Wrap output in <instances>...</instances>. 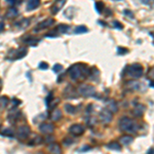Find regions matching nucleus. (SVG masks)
<instances>
[{"mask_svg": "<svg viewBox=\"0 0 154 154\" xmlns=\"http://www.w3.org/2000/svg\"><path fill=\"white\" fill-rule=\"evenodd\" d=\"M89 70L83 64H75L71 66L68 70V73L70 75V78L73 80H78L79 78H85L89 74Z\"/></svg>", "mask_w": 154, "mask_h": 154, "instance_id": "f257e3e1", "label": "nucleus"}, {"mask_svg": "<svg viewBox=\"0 0 154 154\" xmlns=\"http://www.w3.org/2000/svg\"><path fill=\"white\" fill-rule=\"evenodd\" d=\"M119 128L123 132H132V134H136L139 130V124L137 122H134V120H132L130 117H121L119 120Z\"/></svg>", "mask_w": 154, "mask_h": 154, "instance_id": "f03ea898", "label": "nucleus"}, {"mask_svg": "<svg viewBox=\"0 0 154 154\" xmlns=\"http://www.w3.org/2000/svg\"><path fill=\"white\" fill-rule=\"evenodd\" d=\"M125 72L128 74L130 76L134 77V78H140L144 73V69H143V66L140 65L138 63H134L132 64V65L128 66L125 68Z\"/></svg>", "mask_w": 154, "mask_h": 154, "instance_id": "7ed1b4c3", "label": "nucleus"}, {"mask_svg": "<svg viewBox=\"0 0 154 154\" xmlns=\"http://www.w3.org/2000/svg\"><path fill=\"white\" fill-rule=\"evenodd\" d=\"M79 95H83L85 98H89V97H93L95 95V89L93 86L88 84H83L78 87Z\"/></svg>", "mask_w": 154, "mask_h": 154, "instance_id": "20e7f679", "label": "nucleus"}, {"mask_svg": "<svg viewBox=\"0 0 154 154\" xmlns=\"http://www.w3.org/2000/svg\"><path fill=\"white\" fill-rule=\"evenodd\" d=\"M112 118H113V113L110 110H108V109H103L100 112V119L103 123L105 124L110 123Z\"/></svg>", "mask_w": 154, "mask_h": 154, "instance_id": "39448f33", "label": "nucleus"}, {"mask_svg": "<svg viewBox=\"0 0 154 154\" xmlns=\"http://www.w3.org/2000/svg\"><path fill=\"white\" fill-rule=\"evenodd\" d=\"M29 134H30V128H29L28 125H21L17 128V136L19 139L25 140L29 137Z\"/></svg>", "mask_w": 154, "mask_h": 154, "instance_id": "423d86ee", "label": "nucleus"}, {"mask_svg": "<svg viewBox=\"0 0 154 154\" xmlns=\"http://www.w3.org/2000/svg\"><path fill=\"white\" fill-rule=\"evenodd\" d=\"M69 132L73 136H81L84 132V126L79 123L72 124L69 128Z\"/></svg>", "mask_w": 154, "mask_h": 154, "instance_id": "0eeeda50", "label": "nucleus"}, {"mask_svg": "<svg viewBox=\"0 0 154 154\" xmlns=\"http://www.w3.org/2000/svg\"><path fill=\"white\" fill-rule=\"evenodd\" d=\"M54 23V19H49V17H48V19H46V20L42 21L41 23H39V24H38V26L35 28V32H38V31L43 30V29L49 28V27L52 26Z\"/></svg>", "mask_w": 154, "mask_h": 154, "instance_id": "6e6552de", "label": "nucleus"}, {"mask_svg": "<svg viewBox=\"0 0 154 154\" xmlns=\"http://www.w3.org/2000/svg\"><path fill=\"white\" fill-rule=\"evenodd\" d=\"M65 3H66V0H56V2L52 5V8H50V11H52V15H56V13H59L63 8Z\"/></svg>", "mask_w": 154, "mask_h": 154, "instance_id": "1a4fd4ad", "label": "nucleus"}, {"mask_svg": "<svg viewBox=\"0 0 154 154\" xmlns=\"http://www.w3.org/2000/svg\"><path fill=\"white\" fill-rule=\"evenodd\" d=\"M39 130L40 132H42V134H52V132L54 130V125L52 123H47V122H45V123H41L39 125Z\"/></svg>", "mask_w": 154, "mask_h": 154, "instance_id": "9d476101", "label": "nucleus"}, {"mask_svg": "<svg viewBox=\"0 0 154 154\" xmlns=\"http://www.w3.org/2000/svg\"><path fill=\"white\" fill-rule=\"evenodd\" d=\"M40 5V0H28L27 3V9L28 10H34L38 8Z\"/></svg>", "mask_w": 154, "mask_h": 154, "instance_id": "9b49d317", "label": "nucleus"}, {"mask_svg": "<svg viewBox=\"0 0 154 154\" xmlns=\"http://www.w3.org/2000/svg\"><path fill=\"white\" fill-rule=\"evenodd\" d=\"M64 93H65V97H67V98H70V99H74L76 98V91H74V88L71 86V85H69L68 87H66V89L64 91Z\"/></svg>", "mask_w": 154, "mask_h": 154, "instance_id": "f8f14e48", "label": "nucleus"}, {"mask_svg": "<svg viewBox=\"0 0 154 154\" xmlns=\"http://www.w3.org/2000/svg\"><path fill=\"white\" fill-rule=\"evenodd\" d=\"M26 54H27V48L26 47H21V48H19L17 52H15V58H13V59L20 60V59H22V58H24V56H26Z\"/></svg>", "mask_w": 154, "mask_h": 154, "instance_id": "ddd939ff", "label": "nucleus"}, {"mask_svg": "<svg viewBox=\"0 0 154 154\" xmlns=\"http://www.w3.org/2000/svg\"><path fill=\"white\" fill-rule=\"evenodd\" d=\"M61 118H62V112L59 109H54L52 112V114H50V119L52 121H59Z\"/></svg>", "mask_w": 154, "mask_h": 154, "instance_id": "4468645a", "label": "nucleus"}, {"mask_svg": "<svg viewBox=\"0 0 154 154\" xmlns=\"http://www.w3.org/2000/svg\"><path fill=\"white\" fill-rule=\"evenodd\" d=\"M29 25H30V19H24V20L20 21L17 24H15V26L20 30H25L26 28H28Z\"/></svg>", "mask_w": 154, "mask_h": 154, "instance_id": "2eb2a0df", "label": "nucleus"}, {"mask_svg": "<svg viewBox=\"0 0 154 154\" xmlns=\"http://www.w3.org/2000/svg\"><path fill=\"white\" fill-rule=\"evenodd\" d=\"M48 150H49L52 153L54 154H60L62 152V149L58 144H54V143H50L49 146H48Z\"/></svg>", "mask_w": 154, "mask_h": 154, "instance_id": "dca6fc26", "label": "nucleus"}, {"mask_svg": "<svg viewBox=\"0 0 154 154\" xmlns=\"http://www.w3.org/2000/svg\"><path fill=\"white\" fill-rule=\"evenodd\" d=\"M107 109L110 110L112 113H116L117 112V110H118V107H117L116 102H115L114 100H110L108 102V104H107Z\"/></svg>", "mask_w": 154, "mask_h": 154, "instance_id": "f3484780", "label": "nucleus"}, {"mask_svg": "<svg viewBox=\"0 0 154 154\" xmlns=\"http://www.w3.org/2000/svg\"><path fill=\"white\" fill-rule=\"evenodd\" d=\"M106 148H108V149H110V150H113V151H121V146L118 143H116V142H111V143L107 144Z\"/></svg>", "mask_w": 154, "mask_h": 154, "instance_id": "a211bd4d", "label": "nucleus"}, {"mask_svg": "<svg viewBox=\"0 0 154 154\" xmlns=\"http://www.w3.org/2000/svg\"><path fill=\"white\" fill-rule=\"evenodd\" d=\"M17 15H19V11H17V9L13 6L8 8V10L6 11V17H8V19H13V17H15Z\"/></svg>", "mask_w": 154, "mask_h": 154, "instance_id": "6ab92c4d", "label": "nucleus"}, {"mask_svg": "<svg viewBox=\"0 0 154 154\" xmlns=\"http://www.w3.org/2000/svg\"><path fill=\"white\" fill-rule=\"evenodd\" d=\"M119 141L122 145L128 146V145H130L132 141H134V139H132V137H130V136H122V137H120Z\"/></svg>", "mask_w": 154, "mask_h": 154, "instance_id": "aec40b11", "label": "nucleus"}, {"mask_svg": "<svg viewBox=\"0 0 154 154\" xmlns=\"http://www.w3.org/2000/svg\"><path fill=\"white\" fill-rule=\"evenodd\" d=\"M144 110H145V107L143 106V105H138L136 108H134V115H136L137 117H140V116H142L143 115V112H144Z\"/></svg>", "mask_w": 154, "mask_h": 154, "instance_id": "412c9836", "label": "nucleus"}, {"mask_svg": "<svg viewBox=\"0 0 154 154\" xmlns=\"http://www.w3.org/2000/svg\"><path fill=\"white\" fill-rule=\"evenodd\" d=\"M20 111H13L11 110L10 112H8V115H7V117L10 121H13V120H17V118L20 116Z\"/></svg>", "mask_w": 154, "mask_h": 154, "instance_id": "4be33fe9", "label": "nucleus"}, {"mask_svg": "<svg viewBox=\"0 0 154 154\" xmlns=\"http://www.w3.org/2000/svg\"><path fill=\"white\" fill-rule=\"evenodd\" d=\"M8 106V99L6 97H0V111L4 110Z\"/></svg>", "mask_w": 154, "mask_h": 154, "instance_id": "5701e85b", "label": "nucleus"}, {"mask_svg": "<svg viewBox=\"0 0 154 154\" xmlns=\"http://www.w3.org/2000/svg\"><path fill=\"white\" fill-rule=\"evenodd\" d=\"M126 86H130V89H137V91H140L141 84H140L139 82H137V81H128V82L126 83Z\"/></svg>", "mask_w": 154, "mask_h": 154, "instance_id": "b1692460", "label": "nucleus"}, {"mask_svg": "<svg viewBox=\"0 0 154 154\" xmlns=\"http://www.w3.org/2000/svg\"><path fill=\"white\" fill-rule=\"evenodd\" d=\"M56 30L59 33H66V32H68V30H69V26L66 24H60L59 26L56 27Z\"/></svg>", "mask_w": 154, "mask_h": 154, "instance_id": "393cba45", "label": "nucleus"}, {"mask_svg": "<svg viewBox=\"0 0 154 154\" xmlns=\"http://www.w3.org/2000/svg\"><path fill=\"white\" fill-rule=\"evenodd\" d=\"M74 32H75L76 34H82V33L88 32V29L85 26H77L75 28V30H74Z\"/></svg>", "mask_w": 154, "mask_h": 154, "instance_id": "a878e982", "label": "nucleus"}, {"mask_svg": "<svg viewBox=\"0 0 154 154\" xmlns=\"http://www.w3.org/2000/svg\"><path fill=\"white\" fill-rule=\"evenodd\" d=\"M42 142H43V140H42L41 137H39V136H35L34 139L30 142V146H36V145H38V144H41Z\"/></svg>", "mask_w": 154, "mask_h": 154, "instance_id": "bb28decb", "label": "nucleus"}, {"mask_svg": "<svg viewBox=\"0 0 154 154\" xmlns=\"http://www.w3.org/2000/svg\"><path fill=\"white\" fill-rule=\"evenodd\" d=\"M64 108H65L66 112L69 113V114H75L76 113V108L74 106H72L71 104H66Z\"/></svg>", "mask_w": 154, "mask_h": 154, "instance_id": "cd10ccee", "label": "nucleus"}, {"mask_svg": "<svg viewBox=\"0 0 154 154\" xmlns=\"http://www.w3.org/2000/svg\"><path fill=\"white\" fill-rule=\"evenodd\" d=\"M1 134L6 136V137H13V130L11 128H3L1 130Z\"/></svg>", "mask_w": 154, "mask_h": 154, "instance_id": "c85d7f7f", "label": "nucleus"}, {"mask_svg": "<svg viewBox=\"0 0 154 154\" xmlns=\"http://www.w3.org/2000/svg\"><path fill=\"white\" fill-rule=\"evenodd\" d=\"M95 9H97V11H98L99 13H101L103 11V9H104V3H103L102 1L97 2L95 3Z\"/></svg>", "mask_w": 154, "mask_h": 154, "instance_id": "c756f323", "label": "nucleus"}, {"mask_svg": "<svg viewBox=\"0 0 154 154\" xmlns=\"http://www.w3.org/2000/svg\"><path fill=\"white\" fill-rule=\"evenodd\" d=\"M38 41H39V40L34 39V38H29V39L25 40V42H26L27 44H31V45H35V44L38 43Z\"/></svg>", "mask_w": 154, "mask_h": 154, "instance_id": "7c9ffc66", "label": "nucleus"}, {"mask_svg": "<svg viewBox=\"0 0 154 154\" xmlns=\"http://www.w3.org/2000/svg\"><path fill=\"white\" fill-rule=\"evenodd\" d=\"M128 52V48H122L121 46H119V47L117 48V54H125Z\"/></svg>", "mask_w": 154, "mask_h": 154, "instance_id": "2f4dec72", "label": "nucleus"}, {"mask_svg": "<svg viewBox=\"0 0 154 154\" xmlns=\"http://www.w3.org/2000/svg\"><path fill=\"white\" fill-rule=\"evenodd\" d=\"M52 70H54V72H61L62 70H63V66L62 65H60V64H56V65H54V68H52Z\"/></svg>", "mask_w": 154, "mask_h": 154, "instance_id": "473e14b6", "label": "nucleus"}, {"mask_svg": "<svg viewBox=\"0 0 154 154\" xmlns=\"http://www.w3.org/2000/svg\"><path fill=\"white\" fill-rule=\"evenodd\" d=\"M123 13L125 15H128V17H134V13H132V11L130 10V9H124Z\"/></svg>", "mask_w": 154, "mask_h": 154, "instance_id": "72a5a7b5", "label": "nucleus"}, {"mask_svg": "<svg viewBox=\"0 0 154 154\" xmlns=\"http://www.w3.org/2000/svg\"><path fill=\"white\" fill-rule=\"evenodd\" d=\"M113 25H114L115 28H117V29H122V28H123V26H122V25L120 24L118 21H114V22H113Z\"/></svg>", "mask_w": 154, "mask_h": 154, "instance_id": "f704fd0d", "label": "nucleus"}, {"mask_svg": "<svg viewBox=\"0 0 154 154\" xmlns=\"http://www.w3.org/2000/svg\"><path fill=\"white\" fill-rule=\"evenodd\" d=\"M39 68L41 70H46L48 68V65L46 63H44V62H41V63L39 64Z\"/></svg>", "mask_w": 154, "mask_h": 154, "instance_id": "c9c22d12", "label": "nucleus"}, {"mask_svg": "<svg viewBox=\"0 0 154 154\" xmlns=\"http://www.w3.org/2000/svg\"><path fill=\"white\" fill-rule=\"evenodd\" d=\"M11 103H13V107H17V105H20L21 101L20 100H17V99H13V100H11Z\"/></svg>", "mask_w": 154, "mask_h": 154, "instance_id": "e433bc0d", "label": "nucleus"}, {"mask_svg": "<svg viewBox=\"0 0 154 154\" xmlns=\"http://www.w3.org/2000/svg\"><path fill=\"white\" fill-rule=\"evenodd\" d=\"M54 138H52V137H49V136H48V137L47 138H46V142H47V143H52V142H54Z\"/></svg>", "mask_w": 154, "mask_h": 154, "instance_id": "4c0bfd02", "label": "nucleus"}, {"mask_svg": "<svg viewBox=\"0 0 154 154\" xmlns=\"http://www.w3.org/2000/svg\"><path fill=\"white\" fill-rule=\"evenodd\" d=\"M142 3H144V4H149L151 1H154V0H141Z\"/></svg>", "mask_w": 154, "mask_h": 154, "instance_id": "58836bf2", "label": "nucleus"}, {"mask_svg": "<svg viewBox=\"0 0 154 154\" xmlns=\"http://www.w3.org/2000/svg\"><path fill=\"white\" fill-rule=\"evenodd\" d=\"M64 143H65V144H66V145H67V146H69L70 144L72 143V140H69V139H67V140H65V141H64ZM66 145H65V146H66Z\"/></svg>", "mask_w": 154, "mask_h": 154, "instance_id": "ea45409f", "label": "nucleus"}, {"mask_svg": "<svg viewBox=\"0 0 154 154\" xmlns=\"http://www.w3.org/2000/svg\"><path fill=\"white\" fill-rule=\"evenodd\" d=\"M149 76H150V77H152V78L154 79V68L151 70V71L149 72Z\"/></svg>", "mask_w": 154, "mask_h": 154, "instance_id": "a19ab883", "label": "nucleus"}, {"mask_svg": "<svg viewBox=\"0 0 154 154\" xmlns=\"http://www.w3.org/2000/svg\"><path fill=\"white\" fill-rule=\"evenodd\" d=\"M7 1H8L9 4H10L11 6H13V5H15V2H17V0H7Z\"/></svg>", "mask_w": 154, "mask_h": 154, "instance_id": "79ce46f5", "label": "nucleus"}, {"mask_svg": "<svg viewBox=\"0 0 154 154\" xmlns=\"http://www.w3.org/2000/svg\"><path fill=\"white\" fill-rule=\"evenodd\" d=\"M89 149H91L89 146H85L84 148H80V151H86V150H89Z\"/></svg>", "mask_w": 154, "mask_h": 154, "instance_id": "37998d69", "label": "nucleus"}, {"mask_svg": "<svg viewBox=\"0 0 154 154\" xmlns=\"http://www.w3.org/2000/svg\"><path fill=\"white\" fill-rule=\"evenodd\" d=\"M148 154H154V148H150L149 150L147 151Z\"/></svg>", "mask_w": 154, "mask_h": 154, "instance_id": "c03bdc74", "label": "nucleus"}, {"mask_svg": "<svg viewBox=\"0 0 154 154\" xmlns=\"http://www.w3.org/2000/svg\"><path fill=\"white\" fill-rule=\"evenodd\" d=\"M149 85H150V87H154V79H151V80H150Z\"/></svg>", "mask_w": 154, "mask_h": 154, "instance_id": "a18cd8bd", "label": "nucleus"}, {"mask_svg": "<svg viewBox=\"0 0 154 154\" xmlns=\"http://www.w3.org/2000/svg\"><path fill=\"white\" fill-rule=\"evenodd\" d=\"M3 27H4V25H3V23H0V31L3 30Z\"/></svg>", "mask_w": 154, "mask_h": 154, "instance_id": "49530a36", "label": "nucleus"}, {"mask_svg": "<svg viewBox=\"0 0 154 154\" xmlns=\"http://www.w3.org/2000/svg\"><path fill=\"white\" fill-rule=\"evenodd\" d=\"M1 86H2V81H1V79H0V91H1Z\"/></svg>", "mask_w": 154, "mask_h": 154, "instance_id": "de8ad7c7", "label": "nucleus"}]
</instances>
